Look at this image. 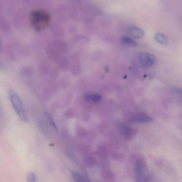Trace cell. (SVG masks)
Here are the masks:
<instances>
[{
	"label": "cell",
	"mask_w": 182,
	"mask_h": 182,
	"mask_svg": "<svg viewBox=\"0 0 182 182\" xmlns=\"http://www.w3.org/2000/svg\"><path fill=\"white\" fill-rule=\"evenodd\" d=\"M51 17L49 13L45 10H34L30 15V23L34 29L39 31L44 30L49 24Z\"/></svg>",
	"instance_id": "6da1fadb"
},
{
	"label": "cell",
	"mask_w": 182,
	"mask_h": 182,
	"mask_svg": "<svg viewBox=\"0 0 182 182\" xmlns=\"http://www.w3.org/2000/svg\"><path fill=\"white\" fill-rule=\"evenodd\" d=\"M9 96L14 110L21 121L27 123L28 122L24 104L20 97L16 92L11 89L9 91Z\"/></svg>",
	"instance_id": "7a4b0ae2"
},
{
	"label": "cell",
	"mask_w": 182,
	"mask_h": 182,
	"mask_svg": "<svg viewBox=\"0 0 182 182\" xmlns=\"http://www.w3.org/2000/svg\"><path fill=\"white\" fill-rule=\"evenodd\" d=\"M156 57L147 52H142L139 54L138 61L140 65L143 68L151 67L156 61Z\"/></svg>",
	"instance_id": "3957f363"
},
{
	"label": "cell",
	"mask_w": 182,
	"mask_h": 182,
	"mask_svg": "<svg viewBox=\"0 0 182 182\" xmlns=\"http://www.w3.org/2000/svg\"><path fill=\"white\" fill-rule=\"evenodd\" d=\"M145 162L142 158L137 159L135 165V171L137 175V180L141 181L145 177Z\"/></svg>",
	"instance_id": "277c9868"
},
{
	"label": "cell",
	"mask_w": 182,
	"mask_h": 182,
	"mask_svg": "<svg viewBox=\"0 0 182 182\" xmlns=\"http://www.w3.org/2000/svg\"><path fill=\"white\" fill-rule=\"evenodd\" d=\"M127 30L129 35L135 38L141 39L144 35L143 31L136 26H129L127 27Z\"/></svg>",
	"instance_id": "5b68a950"
},
{
	"label": "cell",
	"mask_w": 182,
	"mask_h": 182,
	"mask_svg": "<svg viewBox=\"0 0 182 182\" xmlns=\"http://www.w3.org/2000/svg\"><path fill=\"white\" fill-rule=\"evenodd\" d=\"M152 118L145 113H141L136 115L133 118V121L140 122H147L152 120Z\"/></svg>",
	"instance_id": "8992f818"
},
{
	"label": "cell",
	"mask_w": 182,
	"mask_h": 182,
	"mask_svg": "<svg viewBox=\"0 0 182 182\" xmlns=\"http://www.w3.org/2000/svg\"><path fill=\"white\" fill-rule=\"evenodd\" d=\"M154 39L159 44L166 45L168 43V39L164 34L162 33H158L155 36Z\"/></svg>",
	"instance_id": "52a82bcc"
},
{
	"label": "cell",
	"mask_w": 182,
	"mask_h": 182,
	"mask_svg": "<svg viewBox=\"0 0 182 182\" xmlns=\"http://www.w3.org/2000/svg\"><path fill=\"white\" fill-rule=\"evenodd\" d=\"M121 42L123 44L126 45L127 46L137 47L138 46V44L137 42L133 40L131 38L127 37V36H124L121 37Z\"/></svg>",
	"instance_id": "ba28073f"
},
{
	"label": "cell",
	"mask_w": 182,
	"mask_h": 182,
	"mask_svg": "<svg viewBox=\"0 0 182 182\" xmlns=\"http://www.w3.org/2000/svg\"><path fill=\"white\" fill-rule=\"evenodd\" d=\"M137 132V130L136 129L133 128H127L124 131V134L127 138H131L136 134Z\"/></svg>",
	"instance_id": "9c48e42d"
},
{
	"label": "cell",
	"mask_w": 182,
	"mask_h": 182,
	"mask_svg": "<svg viewBox=\"0 0 182 182\" xmlns=\"http://www.w3.org/2000/svg\"><path fill=\"white\" fill-rule=\"evenodd\" d=\"M104 179L108 182H112L114 181L115 176L113 173L109 170L105 171L103 173Z\"/></svg>",
	"instance_id": "30bf717a"
},
{
	"label": "cell",
	"mask_w": 182,
	"mask_h": 182,
	"mask_svg": "<svg viewBox=\"0 0 182 182\" xmlns=\"http://www.w3.org/2000/svg\"><path fill=\"white\" fill-rule=\"evenodd\" d=\"M112 158L116 161L121 162L125 159V155L121 153L113 152L111 154Z\"/></svg>",
	"instance_id": "8fae6325"
},
{
	"label": "cell",
	"mask_w": 182,
	"mask_h": 182,
	"mask_svg": "<svg viewBox=\"0 0 182 182\" xmlns=\"http://www.w3.org/2000/svg\"><path fill=\"white\" fill-rule=\"evenodd\" d=\"M84 162L86 166L89 167H93L95 163V159L91 156L86 157L85 158Z\"/></svg>",
	"instance_id": "7c38bea8"
},
{
	"label": "cell",
	"mask_w": 182,
	"mask_h": 182,
	"mask_svg": "<svg viewBox=\"0 0 182 182\" xmlns=\"http://www.w3.org/2000/svg\"><path fill=\"white\" fill-rule=\"evenodd\" d=\"M72 176L75 182H86L80 174L76 172L72 173Z\"/></svg>",
	"instance_id": "4fadbf2b"
},
{
	"label": "cell",
	"mask_w": 182,
	"mask_h": 182,
	"mask_svg": "<svg viewBox=\"0 0 182 182\" xmlns=\"http://www.w3.org/2000/svg\"><path fill=\"white\" fill-rule=\"evenodd\" d=\"M27 182H37V176L35 172H29L26 176Z\"/></svg>",
	"instance_id": "5bb4252c"
},
{
	"label": "cell",
	"mask_w": 182,
	"mask_h": 182,
	"mask_svg": "<svg viewBox=\"0 0 182 182\" xmlns=\"http://www.w3.org/2000/svg\"><path fill=\"white\" fill-rule=\"evenodd\" d=\"M98 154L102 158H106L108 156V151L106 148L102 147L99 151Z\"/></svg>",
	"instance_id": "9a60e30c"
}]
</instances>
